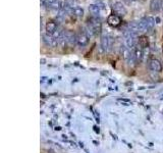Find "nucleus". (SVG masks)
<instances>
[{
    "instance_id": "2",
    "label": "nucleus",
    "mask_w": 163,
    "mask_h": 153,
    "mask_svg": "<svg viewBox=\"0 0 163 153\" xmlns=\"http://www.w3.org/2000/svg\"><path fill=\"white\" fill-rule=\"evenodd\" d=\"M114 39L108 35H102L100 40V47L103 52H109L113 47Z\"/></svg>"
},
{
    "instance_id": "4",
    "label": "nucleus",
    "mask_w": 163,
    "mask_h": 153,
    "mask_svg": "<svg viewBox=\"0 0 163 153\" xmlns=\"http://www.w3.org/2000/svg\"><path fill=\"white\" fill-rule=\"evenodd\" d=\"M125 45L130 50H134L136 48V35L132 34L128 30L125 31Z\"/></svg>"
},
{
    "instance_id": "19",
    "label": "nucleus",
    "mask_w": 163,
    "mask_h": 153,
    "mask_svg": "<svg viewBox=\"0 0 163 153\" xmlns=\"http://www.w3.org/2000/svg\"><path fill=\"white\" fill-rule=\"evenodd\" d=\"M125 1L128 3V4H130L132 2H135V1H137V0H125Z\"/></svg>"
},
{
    "instance_id": "16",
    "label": "nucleus",
    "mask_w": 163,
    "mask_h": 153,
    "mask_svg": "<svg viewBox=\"0 0 163 153\" xmlns=\"http://www.w3.org/2000/svg\"><path fill=\"white\" fill-rule=\"evenodd\" d=\"M133 51H134V54H135V58H136V60H137V63L140 62L143 58V55H144L143 54V49L141 47L137 46Z\"/></svg>"
},
{
    "instance_id": "3",
    "label": "nucleus",
    "mask_w": 163,
    "mask_h": 153,
    "mask_svg": "<svg viewBox=\"0 0 163 153\" xmlns=\"http://www.w3.org/2000/svg\"><path fill=\"white\" fill-rule=\"evenodd\" d=\"M112 11H113V14L118 15L119 18L125 17V15H126V13H128V10H126L125 6L124 5V3L120 1H116L113 3Z\"/></svg>"
},
{
    "instance_id": "20",
    "label": "nucleus",
    "mask_w": 163,
    "mask_h": 153,
    "mask_svg": "<svg viewBox=\"0 0 163 153\" xmlns=\"http://www.w3.org/2000/svg\"><path fill=\"white\" fill-rule=\"evenodd\" d=\"M155 21L157 22V24H159V23H160V18H156V19H155Z\"/></svg>"
},
{
    "instance_id": "17",
    "label": "nucleus",
    "mask_w": 163,
    "mask_h": 153,
    "mask_svg": "<svg viewBox=\"0 0 163 153\" xmlns=\"http://www.w3.org/2000/svg\"><path fill=\"white\" fill-rule=\"evenodd\" d=\"M71 14H74V17H77L79 18H82L84 17V9H83L81 6H74Z\"/></svg>"
},
{
    "instance_id": "18",
    "label": "nucleus",
    "mask_w": 163,
    "mask_h": 153,
    "mask_svg": "<svg viewBox=\"0 0 163 153\" xmlns=\"http://www.w3.org/2000/svg\"><path fill=\"white\" fill-rule=\"evenodd\" d=\"M41 5L46 7L47 6V0H41Z\"/></svg>"
},
{
    "instance_id": "5",
    "label": "nucleus",
    "mask_w": 163,
    "mask_h": 153,
    "mask_svg": "<svg viewBox=\"0 0 163 153\" xmlns=\"http://www.w3.org/2000/svg\"><path fill=\"white\" fill-rule=\"evenodd\" d=\"M89 43V36L87 31H82L77 35V45L79 47H85Z\"/></svg>"
},
{
    "instance_id": "15",
    "label": "nucleus",
    "mask_w": 163,
    "mask_h": 153,
    "mask_svg": "<svg viewBox=\"0 0 163 153\" xmlns=\"http://www.w3.org/2000/svg\"><path fill=\"white\" fill-rule=\"evenodd\" d=\"M100 9L101 8L98 6V4H90L89 5V11L94 18H97L98 15L100 14Z\"/></svg>"
},
{
    "instance_id": "10",
    "label": "nucleus",
    "mask_w": 163,
    "mask_h": 153,
    "mask_svg": "<svg viewBox=\"0 0 163 153\" xmlns=\"http://www.w3.org/2000/svg\"><path fill=\"white\" fill-rule=\"evenodd\" d=\"M62 1L61 0H47V7L50 9L54 10H60L62 8Z\"/></svg>"
},
{
    "instance_id": "7",
    "label": "nucleus",
    "mask_w": 163,
    "mask_h": 153,
    "mask_svg": "<svg viewBox=\"0 0 163 153\" xmlns=\"http://www.w3.org/2000/svg\"><path fill=\"white\" fill-rule=\"evenodd\" d=\"M42 40H43V42L45 43V45L49 46V47H56L58 45V41L53 37L52 35L43 34Z\"/></svg>"
},
{
    "instance_id": "6",
    "label": "nucleus",
    "mask_w": 163,
    "mask_h": 153,
    "mask_svg": "<svg viewBox=\"0 0 163 153\" xmlns=\"http://www.w3.org/2000/svg\"><path fill=\"white\" fill-rule=\"evenodd\" d=\"M148 67L151 71L156 72V74H159V72H161V71H162V64L156 58H152V59L149 60Z\"/></svg>"
},
{
    "instance_id": "8",
    "label": "nucleus",
    "mask_w": 163,
    "mask_h": 153,
    "mask_svg": "<svg viewBox=\"0 0 163 153\" xmlns=\"http://www.w3.org/2000/svg\"><path fill=\"white\" fill-rule=\"evenodd\" d=\"M64 40L66 45H74L77 44V35L70 31H64Z\"/></svg>"
},
{
    "instance_id": "13",
    "label": "nucleus",
    "mask_w": 163,
    "mask_h": 153,
    "mask_svg": "<svg viewBox=\"0 0 163 153\" xmlns=\"http://www.w3.org/2000/svg\"><path fill=\"white\" fill-rule=\"evenodd\" d=\"M161 4H162V0H151L150 10L152 13H158L159 10H161Z\"/></svg>"
},
{
    "instance_id": "12",
    "label": "nucleus",
    "mask_w": 163,
    "mask_h": 153,
    "mask_svg": "<svg viewBox=\"0 0 163 153\" xmlns=\"http://www.w3.org/2000/svg\"><path fill=\"white\" fill-rule=\"evenodd\" d=\"M126 30L130 32L132 34L137 36L139 32H140V29H139V22H135V21L130 22L128 24V28H126Z\"/></svg>"
},
{
    "instance_id": "1",
    "label": "nucleus",
    "mask_w": 163,
    "mask_h": 153,
    "mask_svg": "<svg viewBox=\"0 0 163 153\" xmlns=\"http://www.w3.org/2000/svg\"><path fill=\"white\" fill-rule=\"evenodd\" d=\"M155 18L152 17H145L139 22V29L140 32H148L151 31L155 26Z\"/></svg>"
},
{
    "instance_id": "14",
    "label": "nucleus",
    "mask_w": 163,
    "mask_h": 153,
    "mask_svg": "<svg viewBox=\"0 0 163 153\" xmlns=\"http://www.w3.org/2000/svg\"><path fill=\"white\" fill-rule=\"evenodd\" d=\"M149 45V40H148V37L147 36H144L142 35L139 37V40H138V46L141 47L142 49H145Z\"/></svg>"
},
{
    "instance_id": "21",
    "label": "nucleus",
    "mask_w": 163,
    "mask_h": 153,
    "mask_svg": "<svg viewBox=\"0 0 163 153\" xmlns=\"http://www.w3.org/2000/svg\"><path fill=\"white\" fill-rule=\"evenodd\" d=\"M161 10L163 11V0H162V4H161Z\"/></svg>"
},
{
    "instance_id": "9",
    "label": "nucleus",
    "mask_w": 163,
    "mask_h": 153,
    "mask_svg": "<svg viewBox=\"0 0 163 153\" xmlns=\"http://www.w3.org/2000/svg\"><path fill=\"white\" fill-rule=\"evenodd\" d=\"M107 24L112 27V28H116L121 24V18H119L116 14H110L108 18H107Z\"/></svg>"
},
{
    "instance_id": "11",
    "label": "nucleus",
    "mask_w": 163,
    "mask_h": 153,
    "mask_svg": "<svg viewBox=\"0 0 163 153\" xmlns=\"http://www.w3.org/2000/svg\"><path fill=\"white\" fill-rule=\"evenodd\" d=\"M58 29V26H57V24L55 23V22H48L46 24V26H45V30H46V33L48 34V35H52L55 33V32L57 31Z\"/></svg>"
}]
</instances>
